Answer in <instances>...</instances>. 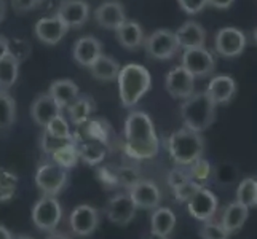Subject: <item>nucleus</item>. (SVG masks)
<instances>
[{
    "instance_id": "27",
    "label": "nucleus",
    "mask_w": 257,
    "mask_h": 239,
    "mask_svg": "<svg viewBox=\"0 0 257 239\" xmlns=\"http://www.w3.org/2000/svg\"><path fill=\"white\" fill-rule=\"evenodd\" d=\"M20 74V61L15 59L12 55H7L0 59V90L12 88Z\"/></svg>"
},
{
    "instance_id": "31",
    "label": "nucleus",
    "mask_w": 257,
    "mask_h": 239,
    "mask_svg": "<svg viewBox=\"0 0 257 239\" xmlns=\"http://www.w3.org/2000/svg\"><path fill=\"white\" fill-rule=\"evenodd\" d=\"M67 110H69V117H70V120H72L74 125L80 126L88 118H90L91 101L88 99V97H80V99L77 97V99L67 107Z\"/></svg>"
},
{
    "instance_id": "14",
    "label": "nucleus",
    "mask_w": 257,
    "mask_h": 239,
    "mask_svg": "<svg viewBox=\"0 0 257 239\" xmlns=\"http://www.w3.org/2000/svg\"><path fill=\"white\" fill-rule=\"evenodd\" d=\"M56 16L67 28H82L90 18V5L85 0H63L59 4Z\"/></svg>"
},
{
    "instance_id": "6",
    "label": "nucleus",
    "mask_w": 257,
    "mask_h": 239,
    "mask_svg": "<svg viewBox=\"0 0 257 239\" xmlns=\"http://www.w3.org/2000/svg\"><path fill=\"white\" fill-rule=\"evenodd\" d=\"M67 182V169L55 161L43 163L35 172V185L47 196H56Z\"/></svg>"
},
{
    "instance_id": "26",
    "label": "nucleus",
    "mask_w": 257,
    "mask_h": 239,
    "mask_svg": "<svg viewBox=\"0 0 257 239\" xmlns=\"http://www.w3.org/2000/svg\"><path fill=\"white\" fill-rule=\"evenodd\" d=\"M88 69H90L91 75L96 80H102V82H112V80H117L121 67H120V64L117 63V61L112 59L110 56L101 55Z\"/></svg>"
},
{
    "instance_id": "21",
    "label": "nucleus",
    "mask_w": 257,
    "mask_h": 239,
    "mask_svg": "<svg viewBox=\"0 0 257 239\" xmlns=\"http://www.w3.org/2000/svg\"><path fill=\"white\" fill-rule=\"evenodd\" d=\"M102 55V45L101 42L91 37V35H85V37L78 39L74 45V59L83 67H90L94 61Z\"/></svg>"
},
{
    "instance_id": "37",
    "label": "nucleus",
    "mask_w": 257,
    "mask_h": 239,
    "mask_svg": "<svg viewBox=\"0 0 257 239\" xmlns=\"http://www.w3.org/2000/svg\"><path fill=\"white\" fill-rule=\"evenodd\" d=\"M200 236L203 239H227L228 233L224 229V226L216 222H205V225L200 229Z\"/></svg>"
},
{
    "instance_id": "12",
    "label": "nucleus",
    "mask_w": 257,
    "mask_h": 239,
    "mask_svg": "<svg viewBox=\"0 0 257 239\" xmlns=\"http://www.w3.org/2000/svg\"><path fill=\"white\" fill-rule=\"evenodd\" d=\"M190 215L201 222H209L217 210V198L211 190L200 187L187 201Z\"/></svg>"
},
{
    "instance_id": "51",
    "label": "nucleus",
    "mask_w": 257,
    "mask_h": 239,
    "mask_svg": "<svg viewBox=\"0 0 257 239\" xmlns=\"http://www.w3.org/2000/svg\"><path fill=\"white\" fill-rule=\"evenodd\" d=\"M254 40H255V43H257V29L254 31Z\"/></svg>"
},
{
    "instance_id": "48",
    "label": "nucleus",
    "mask_w": 257,
    "mask_h": 239,
    "mask_svg": "<svg viewBox=\"0 0 257 239\" xmlns=\"http://www.w3.org/2000/svg\"><path fill=\"white\" fill-rule=\"evenodd\" d=\"M0 239H13V234L4 225H0Z\"/></svg>"
},
{
    "instance_id": "40",
    "label": "nucleus",
    "mask_w": 257,
    "mask_h": 239,
    "mask_svg": "<svg viewBox=\"0 0 257 239\" xmlns=\"http://www.w3.org/2000/svg\"><path fill=\"white\" fill-rule=\"evenodd\" d=\"M187 180H190V175L189 172H185L182 169H179V167H174L173 171H170V174H168V185L174 190L176 187H179V185L185 183Z\"/></svg>"
},
{
    "instance_id": "34",
    "label": "nucleus",
    "mask_w": 257,
    "mask_h": 239,
    "mask_svg": "<svg viewBox=\"0 0 257 239\" xmlns=\"http://www.w3.org/2000/svg\"><path fill=\"white\" fill-rule=\"evenodd\" d=\"M115 175H117L118 185H121V187H125L128 190L131 187H135V185L141 180V175H139L138 169H135V167H131V166L117 167V169H115Z\"/></svg>"
},
{
    "instance_id": "39",
    "label": "nucleus",
    "mask_w": 257,
    "mask_h": 239,
    "mask_svg": "<svg viewBox=\"0 0 257 239\" xmlns=\"http://www.w3.org/2000/svg\"><path fill=\"white\" fill-rule=\"evenodd\" d=\"M177 4L187 15H198L205 10L208 0H177Z\"/></svg>"
},
{
    "instance_id": "18",
    "label": "nucleus",
    "mask_w": 257,
    "mask_h": 239,
    "mask_svg": "<svg viewBox=\"0 0 257 239\" xmlns=\"http://www.w3.org/2000/svg\"><path fill=\"white\" fill-rule=\"evenodd\" d=\"M236 91V83L230 75H217L209 82L206 88V96L214 105L227 104Z\"/></svg>"
},
{
    "instance_id": "47",
    "label": "nucleus",
    "mask_w": 257,
    "mask_h": 239,
    "mask_svg": "<svg viewBox=\"0 0 257 239\" xmlns=\"http://www.w3.org/2000/svg\"><path fill=\"white\" fill-rule=\"evenodd\" d=\"M47 239H72L70 236H67L66 233H58V231H51L48 236H47Z\"/></svg>"
},
{
    "instance_id": "1",
    "label": "nucleus",
    "mask_w": 257,
    "mask_h": 239,
    "mask_svg": "<svg viewBox=\"0 0 257 239\" xmlns=\"http://www.w3.org/2000/svg\"><path fill=\"white\" fill-rule=\"evenodd\" d=\"M155 126L146 112H131L125 120V153L133 159H149L158 153Z\"/></svg>"
},
{
    "instance_id": "19",
    "label": "nucleus",
    "mask_w": 257,
    "mask_h": 239,
    "mask_svg": "<svg viewBox=\"0 0 257 239\" xmlns=\"http://www.w3.org/2000/svg\"><path fill=\"white\" fill-rule=\"evenodd\" d=\"M176 40L179 43V48L190 50V48H200L205 47L206 43V32L198 23L195 21H185L179 29L174 32Z\"/></svg>"
},
{
    "instance_id": "28",
    "label": "nucleus",
    "mask_w": 257,
    "mask_h": 239,
    "mask_svg": "<svg viewBox=\"0 0 257 239\" xmlns=\"http://www.w3.org/2000/svg\"><path fill=\"white\" fill-rule=\"evenodd\" d=\"M51 158H53V161L59 166H63L64 169H70V167L77 166L78 159H80L75 142H66L64 145H61L56 150H53Z\"/></svg>"
},
{
    "instance_id": "20",
    "label": "nucleus",
    "mask_w": 257,
    "mask_h": 239,
    "mask_svg": "<svg viewBox=\"0 0 257 239\" xmlns=\"http://www.w3.org/2000/svg\"><path fill=\"white\" fill-rule=\"evenodd\" d=\"M61 110L63 109L59 107L58 102L53 99L50 94H42L34 101L31 107V115L39 126L47 128V125L53 118H56L58 115H61Z\"/></svg>"
},
{
    "instance_id": "33",
    "label": "nucleus",
    "mask_w": 257,
    "mask_h": 239,
    "mask_svg": "<svg viewBox=\"0 0 257 239\" xmlns=\"http://www.w3.org/2000/svg\"><path fill=\"white\" fill-rule=\"evenodd\" d=\"M45 129L51 137L55 139H61V140H72V136H70V131H69V125L67 121L64 120L63 115H58L56 118H53Z\"/></svg>"
},
{
    "instance_id": "15",
    "label": "nucleus",
    "mask_w": 257,
    "mask_h": 239,
    "mask_svg": "<svg viewBox=\"0 0 257 239\" xmlns=\"http://www.w3.org/2000/svg\"><path fill=\"white\" fill-rule=\"evenodd\" d=\"M128 194L138 209H157L162 201L160 190L154 182L149 180H139L135 187L130 188Z\"/></svg>"
},
{
    "instance_id": "35",
    "label": "nucleus",
    "mask_w": 257,
    "mask_h": 239,
    "mask_svg": "<svg viewBox=\"0 0 257 239\" xmlns=\"http://www.w3.org/2000/svg\"><path fill=\"white\" fill-rule=\"evenodd\" d=\"M189 166H190L189 175H190L192 180L198 182L201 185V182H205V180L209 179V175H211V164L206 161V159L198 158L197 161H193Z\"/></svg>"
},
{
    "instance_id": "4",
    "label": "nucleus",
    "mask_w": 257,
    "mask_h": 239,
    "mask_svg": "<svg viewBox=\"0 0 257 239\" xmlns=\"http://www.w3.org/2000/svg\"><path fill=\"white\" fill-rule=\"evenodd\" d=\"M168 152L177 166H189L193 161L201 158L205 144L200 136V132L192 131L189 128H182L173 132L168 139Z\"/></svg>"
},
{
    "instance_id": "8",
    "label": "nucleus",
    "mask_w": 257,
    "mask_h": 239,
    "mask_svg": "<svg viewBox=\"0 0 257 239\" xmlns=\"http://www.w3.org/2000/svg\"><path fill=\"white\" fill-rule=\"evenodd\" d=\"M69 225L72 233L78 237L91 236L99 225V212L90 204L77 206L69 217Z\"/></svg>"
},
{
    "instance_id": "10",
    "label": "nucleus",
    "mask_w": 257,
    "mask_h": 239,
    "mask_svg": "<svg viewBox=\"0 0 257 239\" xmlns=\"http://www.w3.org/2000/svg\"><path fill=\"white\" fill-rule=\"evenodd\" d=\"M214 48L222 58H236L246 48V35L236 28H224L216 34Z\"/></svg>"
},
{
    "instance_id": "13",
    "label": "nucleus",
    "mask_w": 257,
    "mask_h": 239,
    "mask_svg": "<svg viewBox=\"0 0 257 239\" xmlns=\"http://www.w3.org/2000/svg\"><path fill=\"white\" fill-rule=\"evenodd\" d=\"M136 204L133 202L128 193H120L109 201L107 207H105V215L112 223L125 226L128 225L136 215Z\"/></svg>"
},
{
    "instance_id": "11",
    "label": "nucleus",
    "mask_w": 257,
    "mask_h": 239,
    "mask_svg": "<svg viewBox=\"0 0 257 239\" xmlns=\"http://www.w3.org/2000/svg\"><path fill=\"white\" fill-rule=\"evenodd\" d=\"M165 88L176 99H187L195 93V77L182 66L174 67L166 75Z\"/></svg>"
},
{
    "instance_id": "49",
    "label": "nucleus",
    "mask_w": 257,
    "mask_h": 239,
    "mask_svg": "<svg viewBox=\"0 0 257 239\" xmlns=\"http://www.w3.org/2000/svg\"><path fill=\"white\" fill-rule=\"evenodd\" d=\"M5 13H7V4H5V0H0V23L4 21Z\"/></svg>"
},
{
    "instance_id": "32",
    "label": "nucleus",
    "mask_w": 257,
    "mask_h": 239,
    "mask_svg": "<svg viewBox=\"0 0 257 239\" xmlns=\"http://www.w3.org/2000/svg\"><path fill=\"white\" fill-rule=\"evenodd\" d=\"M236 201L244 206H257V180L252 177H247L236 190Z\"/></svg>"
},
{
    "instance_id": "3",
    "label": "nucleus",
    "mask_w": 257,
    "mask_h": 239,
    "mask_svg": "<svg viewBox=\"0 0 257 239\" xmlns=\"http://www.w3.org/2000/svg\"><path fill=\"white\" fill-rule=\"evenodd\" d=\"M181 118L185 128L201 132L214 123L216 105L206 93H193L190 97L184 99L181 105Z\"/></svg>"
},
{
    "instance_id": "45",
    "label": "nucleus",
    "mask_w": 257,
    "mask_h": 239,
    "mask_svg": "<svg viewBox=\"0 0 257 239\" xmlns=\"http://www.w3.org/2000/svg\"><path fill=\"white\" fill-rule=\"evenodd\" d=\"M233 2L235 0H208V5L219 8V10H227L233 5Z\"/></svg>"
},
{
    "instance_id": "5",
    "label": "nucleus",
    "mask_w": 257,
    "mask_h": 239,
    "mask_svg": "<svg viewBox=\"0 0 257 239\" xmlns=\"http://www.w3.org/2000/svg\"><path fill=\"white\" fill-rule=\"evenodd\" d=\"M63 218V207H61L56 196H43L35 202L32 209V222L40 231L51 233L58 228Z\"/></svg>"
},
{
    "instance_id": "43",
    "label": "nucleus",
    "mask_w": 257,
    "mask_h": 239,
    "mask_svg": "<svg viewBox=\"0 0 257 239\" xmlns=\"http://www.w3.org/2000/svg\"><path fill=\"white\" fill-rule=\"evenodd\" d=\"M18 183V179L16 175L8 172L5 169H0V185H4V187H16Z\"/></svg>"
},
{
    "instance_id": "38",
    "label": "nucleus",
    "mask_w": 257,
    "mask_h": 239,
    "mask_svg": "<svg viewBox=\"0 0 257 239\" xmlns=\"http://www.w3.org/2000/svg\"><path fill=\"white\" fill-rule=\"evenodd\" d=\"M200 187H201V185L198 182H195V180L190 179L185 183H182V185H179V187L174 188V198L177 201H181V202H187Z\"/></svg>"
},
{
    "instance_id": "41",
    "label": "nucleus",
    "mask_w": 257,
    "mask_h": 239,
    "mask_svg": "<svg viewBox=\"0 0 257 239\" xmlns=\"http://www.w3.org/2000/svg\"><path fill=\"white\" fill-rule=\"evenodd\" d=\"M97 174H99V179L105 187H117L118 185L117 175H115V169H110V167H101V169L97 171Z\"/></svg>"
},
{
    "instance_id": "42",
    "label": "nucleus",
    "mask_w": 257,
    "mask_h": 239,
    "mask_svg": "<svg viewBox=\"0 0 257 239\" xmlns=\"http://www.w3.org/2000/svg\"><path fill=\"white\" fill-rule=\"evenodd\" d=\"M42 0H12V5H13V10L18 13H24V12H29L32 10L34 7H37Z\"/></svg>"
},
{
    "instance_id": "2",
    "label": "nucleus",
    "mask_w": 257,
    "mask_h": 239,
    "mask_svg": "<svg viewBox=\"0 0 257 239\" xmlns=\"http://www.w3.org/2000/svg\"><path fill=\"white\" fill-rule=\"evenodd\" d=\"M118 80V93L120 101L123 107H133L136 105L141 97H143L152 85V78H150L149 70L136 63L126 64L120 69V74L117 77Z\"/></svg>"
},
{
    "instance_id": "36",
    "label": "nucleus",
    "mask_w": 257,
    "mask_h": 239,
    "mask_svg": "<svg viewBox=\"0 0 257 239\" xmlns=\"http://www.w3.org/2000/svg\"><path fill=\"white\" fill-rule=\"evenodd\" d=\"M8 55H12L15 59H18L21 63L23 59L29 58V55H31V45H29V42L21 40V39L8 40Z\"/></svg>"
},
{
    "instance_id": "44",
    "label": "nucleus",
    "mask_w": 257,
    "mask_h": 239,
    "mask_svg": "<svg viewBox=\"0 0 257 239\" xmlns=\"http://www.w3.org/2000/svg\"><path fill=\"white\" fill-rule=\"evenodd\" d=\"M16 187H4L0 185V202H7L15 196Z\"/></svg>"
},
{
    "instance_id": "22",
    "label": "nucleus",
    "mask_w": 257,
    "mask_h": 239,
    "mask_svg": "<svg viewBox=\"0 0 257 239\" xmlns=\"http://www.w3.org/2000/svg\"><path fill=\"white\" fill-rule=\"evenodd\" d=\"M115 34H117V40L120 42V45L126 50H138L146 40L144 31L136 21L125 20L115 29Z\"/></svg>"
},
{
    "instance_id": "50",
    "label": "nucleus",
    "mask_w": 257,
    "mask_h": 239,
    "mask_svg": "<svg viewBox=\"0 0 257 239\" xmlns=\"http://www.w3.org/2000/svg\"><path fill=\"white\" fill-rule=\"evenodd\" d=\"M16 239H32V237H29V236H18Z\"/></svg>"
},
{
    "instance_id": "30",
    "label": "nucleus",
    "mask_w": 257,
    "mask_h": 239,
    "mask_svg": "<svg viewBox=\"0 0 257 239\" xmlns=\"http://www.w3.org/2000/svg\"><path fill=\"white\" fill-rule=\"evenodd\" d=\"M77 150H78V156L88 164H99L105 156V147L99 140L85 142L80 147H77Z\"/></svg>"
},
{
    "instance_id": "46",
    "label": "nucleus",
    "mask_w": 257,
    "mask_h": 239,
    "mask_svg": "<svg viewBox=\"0 0 257 239\" xmlns=\"http://www.w3.org/2000/svg\"><path fill=\"white\" fill-rule=\"evenodd\" d=\"M8 55V40L0 35V59Z\"/></svg>"
},
{
    "instance_id": "24",
    "label": "nucleus",
    "mask_w": 257,
    "mask_h": 239,
    "mask_svg": "<svg viewBox=\"0 0 257 239\" xmlns=\"http://www.w3.org/2000/svg\"><path fill=\"white\" fill-rule=\"evenodd\" d=\"M48 94L58 102L61 109H67L78 97V86L72 80H56L51 83Z\"/></svg>"
},
{
    "instance_id": "9",
    "label": "nucleus",
    "mask_w": 257,
    "mask_h": 239,
    "mask_svg": "<svg viewBox=\"0 0 257 239\" xmlns=\"http://www.w3.org/2000/svg\"><path fill=\"white\" fill-rule=\"evenodd\" d=\"M182 67L193 77H208L212 74V70L216 67L214 56L211 55L205 47L200 48H190L184 50L182 55Z\"/></svg>"
},
{
    "instance_id": "16",
    "label": "nucleus",
    "mask_w": 257,
    "mask_h": 239,
    "mask_svg": "<svg viewBox=\"0 0 257 239\" xmlns=\"http://www.w3.org/2000/svg\"><path fill=\"white\" fill-rule=\"evenodd\" d=\"M67 31L69 28L58 16L42 18L34 28L35 37L45 43V45H56V43H59L61 39L67 34Z\"/></svg>"
},
{
    "instance_id": "23",
    "label": "nucleus",
    "mask_w": 257,
    "mask_h": 239,
    "mask_svg": "<svg viewBox=\"0 0 257 239\" xmlns=\"http://www.w3.org/2000/svg\"><path fill=\"white\" fill-rule=\"evenodd\" d=\"M150 226H152V234L158 239H168L176 226V215L171 209L168 207H157L150 218Z\"/></svg>"
},
{
    "instance_id": "25",
    "label": "nucleus",
    "mask_w": 257,
    "mask_h": 239,
    "mask_svg": "<svg viewBox=\"0 0 257 239\" xmlns=\"http://www.w3.org/2000/svg\"><path fill=\"white\" fill-rule=\"evenodd\" d=\"M247 215H249V207L241 204V202H232V204H228L224 215H222V225L225 231L230 234V233H235L236 229H240L244 222Z\"/></svg>"
},
{
    "instance_id": "29",
    "label": "nucleus",
    "mask_w": 257,
    "mask_h": 239,
    "mask_svg": "<svg viewBox=\"0 0 257 239\" xmlns=\"http://www.w3.org/2000/svg\"><path fill=\"white\" fill-rule=\"evenodd\" d=\"M16 120V102L8 91L0 90V129H8Z\"/></svg>"
},
{
    "instance_id": "17",
    "label": "nucleus",
    "mask_w": 257,
    "mask_h": 239,
    "mask_svg": "<svg viewBox=\"0 0 257 239\" xmlns=\"http://www.w3.org/2000/svg\"><path fill=\"white\" fill-rule=\"evenodd\" d=\"M96 23L104 29L115 31L118 26L126 20L125 8L118 0H107L102 5H99L94 12Z\"/></svg>"
},
{
    "instance_id": "7",
    "label": "nucleus",
    "mask_w": 257,
    "mask_h": 239,
    "mask_svg": "<svg viewBox=\"0 0 257 239\" xmlns=\"http://www.w3.org/2000/svg\"><path fill=\"white\" fill-rule=\"evenodd\" d=\"M146 42V51L149 53L150 58L166 61L176 56V53L179 51V43L176 40V35L171 31H155L150 34L144 40Z\"/></svg>"
}]
</instances>
